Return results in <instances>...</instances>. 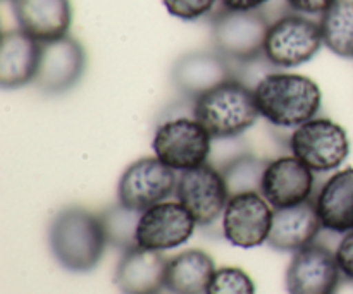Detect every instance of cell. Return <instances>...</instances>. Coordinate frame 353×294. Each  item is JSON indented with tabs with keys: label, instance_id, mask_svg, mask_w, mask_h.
I'll list each match as a JSON object with an SVG mask.
<instances>
[{
	"label": "cell",
	"instance_id": "cb8c5ba5",
	"mask_svg": "<svg viewBox=\"0 0 353 294\" xmlns=\"http://www.w3.org/2000/svg\"><path fill=\"white\" fill-rule=\"evenodd\" d=\"M140 216L141 212L128 209L121 203L103 210L100 213V219H102L103 231H105L107 243L121 251H128L131 248L138 246L137 229L138 222H140Z\"/></svg>",
	"mask_w": 353,
	"mask_h": 294
},
{
	"label": "cell",
	"instance_id": "4316f807",
	"mask_svg": "<svg viewBox=\"0 0 353 294\" xmlns=\"http://www.w3.org/2000/svg\"><path fill=\"white\" fill-rule=\"evenodd\" d=\"M334 258H336L341 275L353 279V231L341 234V240L334 248Z\"/></svg>",
	"mask_w": 353,
	"mask_h": 294
},
{
	"label": "cell",
	"instance_id": "f1b7e54d",
	"mask_svg": "<svg viewBox=\"0 0 353 294\" xmlns=\"http://www.w3.org/2000/svg\"><path fill=\"white\" fill-rule=\"evenodd\" d=\"M271 0H219V6L228 10H262Z\"/></svg>",
	"mask_w": 353,
	"mask_h": 294
},
{
	"label": "cell",
	"instance_id": "6da1fadb",
	"mask_svg": "<svg viewBox=\"0 0 353 294\" xmlns=\"http://www.w3.org/2000/svg\"><path fill=\"white\" fill-rule=\"evenodd\" d=\"M254 95L261 117L286 129H295L317 117L323 107V93L314 79L278 69L254 86Z\"/></svg>",
	"mask_w": 353,
	"mask_h": 294
},
{
	"label": "cell",
	"instance_id": "2e32d148",
	"mask_svg": "<svg viewBox=\"0 0 353 294\" xmlns=\"http://www.w3.org/2000/svg\"><path fill=\"white\" fill-rule=\"evenodd\" d=\"M19 30L40 43L69 34L72 24L71 0H10Z\"/></svg>",
	"mask_w": 353,
	"mask_h": 294
},
{
	"label": "cell",
	"instance_id": "5bb4252c",
	"mask_svg": "<svg viewBox=\"0 0 353 294\" xmlns=\"http://www.w3.org/2000/svg\"><path fill=\"white\" fill-rule=\"evenodd\" d=\"M316 172L295 155L269 160L262 178L261 195L274 210L288 209L312 200Z\"/></svg>",
	"mask_w": 353,
	"mask_h": 294
},
{
	"label": "cell",
	"instance_id": "44dd1931",
	"mask_svg": "<svg viewBox=\"0 0 353 294\" xmlns=\"http://www.w3.org/2000/svg\"><path fill=\"white\" fill-rule=\"evenodd\" d=\"M216 271L212 257L205 251H181L169 258L165 289L171 294H205Z\"/></svg>",
	"mask_w": 353,
	"mask_h": 294
},
{
	"label": "cell",
	"instance_id": "ffe728a7",
	"mask_svg": "<svg viewBox=\"0 0 353 294\" xmlns=\"http://www.w3.org/2000/svg\"><path fill=\"white\" fill-rule=\"evenodd\" d=\"M314 203L323 231L333 234L353 231V167L334 172L321 186Z\"/></svg>",
	"mask_w": 353,
	"mask_h": 294
},
{
	"label": "cell",
	"instance_id": "484cf974",
	"mask_svg": "<svg viewBox=\"0 0 353 294\" xmlns=\"http://www.w3.org/2000/svg\"><path fill=\"white\" fill-rule=\"evenodd\" d=\"M165 10L179 21H199L212 14L219 0H162Z\"/></svg>",
	"mask_w": 353,
	"mask_h": 294
},
{
	"label": "cell",
	"instance_id": "30bf717a",
	"mask_svg": "<svg viewBox=\"0 0 353 294\" xmlns=\"http://www.w3.org/2000/svg\"><path fill=\"white\" fill-rule=\"evenodd\" d=\"M274 209L261 193L230 196L221 217L224 240L236 248L250 250L268 243Z\"/></svg>",
	"mask_w": 353,
	"mask_h": 294
},
{
	"label": "cell",
	"instance_id": "e0dca14e",
	"mask_svg": "<svg viewBox=\"0 0 353 294\" xmlns=\"http://www.w3.org/2000/svg\"><path fill=\"white\" fill-rule=\"evenodd\" d=\"M323 231L316 203L312 200L288 209L274 210L268 244L281 253H295L316 243Z\"/></svg>",
	"mask_w": 353,
	"mask_h": 294
},
{
	"label": "cell",
	"instance_id": "9a60e30c",
	"mask_svg": "<svg viewBox=\"0 0 353 294\" xmlns=\"http://www.w3.org/2000/svg\"><path fill=\"white\" fill-rule=\"evenodd\" d=\"M233 78L234 64L216 50L188 52L174 62L171 72L176 90L193 102Z\"/></svg>",
	"mask_w": 353,
	"mask_h": 294
},
{
	"label": "cell",
	"instance_id": "d4e9b609",
	"mask_svg": "<svg viewBox=\"0 0 353 294\" xmlns=\"http://www.w3.org/2000/svg\"><path fill=\"white\" fill-rule=\"evenodd\" d=\"M205 294H255V284L243 269L221 267L214 272Z\"/></svg>",
	"mask_w": 353,
	"mask_h": 294
},
{
	"label": "cell",
	"instance_id": "5b68a950",
	"mask_svg": "<svg viewBox=\"0 0 353 294\" xmlns=\"http://www.w3.org/2000/svg\"><path fill=\"white\" fill-rule=\"evenodd\" d=\"M212 140L195 114L174 116L168 117L155 127L152 150L168 167L176 172H185L209 162Z\"/></svg>",
	"mask_w": 353,
	"mask_h": 294
},
{
	"label": "cell",
	"instance_id": "ac0fdd59",
	"mask_svg": "<svg viewBox=\"0 0 353 294\" xmlns=\"http://www.w3.org/2000/svg\"><path fill=\"white\" fill-rule=\"evenodd\" d=\"M168 262L161 251L134 246L123 251L114 282L123 294H161L165 289Z\"/></svg>",
	"mask_w": 353,
	"mask_h": 294
},
{
	"label": "cell",
	"instance_id": "7c38bea8",
	"mask_svg": "<svg viewBox=\"0 0 353 294\" xmlns=\"http://www.w3.org/2000/svg\"><path fill=\"white\" fill-rule=\"evenodd\" d=\"M86 69V52L71 34L41 43L40 65L34 86L47 95H59L74 88Z\"/></svg>",
	"mask_w": 353,
	"mask_h": 294
},
{
	"label": "cell",
	"instance_id": "7402d4cb",
	"mask_svg": "<svg viewBox=\"0 0 353 294\" xmlns=\"http://www.w3.org/2000/svg\"><path fill=\"white\" fill-rule=\"evenodd\" d=\"M324 47L341 59H353V0H336L319 17Z\"/></svg>",
	"mask_w": 353,
	"mask_h": 294
},
{
	"label": "cell",
	"instance_id": "7a4b0ae2",
	"mask_svg": "<svg viewBox=\"0 0 353 294\" xmlns=\"http://www.w3.org/2000/svg\"><path fill=\"white\" fill-rule=\"evenodd\" d=\"M48 243L57 264L78 274L93 271L109 244L100 216L81 207H69L54 217Z\"/></svg>",
	"mask_w": 353,
	"mask_h": 294
},
{
	"label": "cell",
	"instance_id": "277c9868",
	"mask_svg": "<svg viewBox=\"0 0 353 294\" xmlns=\"http://www.w3.org/2000/svg\"><path fill=\"white\" fill-rule=\"evenodd\" d=\"M269 26L271 21L264 9L228 10L221 7L210 21L214 50L234 65L259 61L264 57Z\"/></svg>",
	"mask_w": 353,
	"mask_h": 294
},
{
	"label": "cell",
	"instance_id": "8fae6325",
	"mask_svg": "<svg viewBox=\"0 0 353 294\" xmlns=\"http://www.w3.org/2000/svg\"><path fill=\"white\" fill-rule=\"evenodd\" d=\"M196 226L199 224L192 213L178 200H165L141 212L137 229V243L140 248L161 253L174 250L192 240Z\"/></svg>",
	"mask_w": 353,
	"mask_h": 294
},
{
	"label": "cell",
	"instance_id": "3957f363",
	"mask_svg": "<svg viewBox=\"0 0 353 294\" xmlns=\"http://www.w3.org/2000/svg\"><path fill=\"white\" fill-rule=\"evenodd\" d=\"M193 114L214 140H231L250 129L261 117L254 88L233 78L193 102Z\"/></svg>",
	"mask_w": 353,
	"mask_h": 294
},
{
	"label": "cell",
	"instance_id": "d6986e66",
	"mask_svg": "<svg viewBox=\"0 0 353 294\" xmlns=\"http://www.w3.org/2000/svg\"><path fill=\"white\" fill-rule=\"evenodd\" d=\"M41 43L23 30L3 31L0 43V86L21 88L34 81L40 65Z\"/></svg>",
	"mask_w": 353,
	"mask_h": 294
},
{
	"label": "cell",
	"instance_id": "9c48e42d",
	"mask_svg": "<svg viewBox=\"0 0 353 294\" xmlns=\"http://www.w3.org/2000/svg\"><path fill=\"white\" fill-rule=\"evenodd\" d=\"M176 200L188 210L202 227L216 224L223 217L230 200L223 172L212 164H203L196 169L179 172L176 186Z\"/></svg>",
	"mask_w": 353,
	"mask_h": 294
},
{
	"label": "cell",
	"instance_id": "4fadbf2b",
	"mask_svg": "<svg viewBox=\"0 0 353 294\" xmlns=\"http://www.w3.org/2000/svg\"><path fill=\"white\" fill-rule=\"evenodd\" d=\"M340 279L334 251L312 243L293 253L285 282L288 294H333Z\"/></svg>",
	"mask_w": 353,
	"mask_h": 294
},
{
	"label": "cell",
	"instance_id": "f546056e",
	"mask_svg": "<svg viewBox=\"0 0 353 294\" xmlns=\"http://www.w3.org/2000/svg\"><path fill=\"white\" fill-rule=\"evenodd\" d=\"M333 294H353V279L347 277V275H341Z\"/></svg>",
	"mask_w": 353,
	"mask_h": 294
},
{
	"label": "cell",
	"instance_id": "ba28073f",
	"mask_svg": "<svg viewBox=\"0 0 353 294\" xmlns=\"http://www.w3.org/2000/svg\"><path fill=\"white\" fill-rule=\"evenodd\" d=\"M178 172L168 167L157 157L138 158L124 169L117 185L121 205L137 212L165 202L178 186Z\"/></svg>",
	"mask_w": 353,
	"mask_h": 294
},
{
	"label": "cell",
	"instance_id": "83f0119b",
	"mask_svg": "<svg viewBox=\"0 0 353 294\" xmlns=\"http://www.w3.org/2000/svg\"><path fill=\"white\" fill-rule=\"evenodd\" d=\"M334 2L336 0H285L286 7L292 12H299L310 17H321Z\"/></svg>",
	"mask_w": 353,
	"mask_h": 294
},
{
	"label": "cell",
	"instance_id": "8992f818",
	"mask_svg": "<svg viewBox=\"0 0 353 294\" xmlns=\"http://www.w3.org/2000/svg\"><path fill=\"white\" fill-rule=\"evenodd\" d=\"M323 45L319 21L299 12H285L271 21L264 57L276 69H295L312 61Z\"/></svg>",
	"mask_w": 353,
	"mask_h": 294
},
{
	"label": "cell",
	"instance_id": "52a82bcc",
	"mask_svg": "<svg viewBox=\"0 0 353 294\" xmlns=\"http://www.w3.org/2000/svg\"><path fill=\"white\" fill-rule=\"evenodd\" d=\"M290 150L316 174L336 172L350 154V140L341 124L327 117H314L295 127Z\"/></svg>",
	"mask_w": 353,
	"mask_h": 294
},
{
	"label": "cell",
	"instance_id": "603a6c76",
	"mask_svg": "<svg viewBox=\"0 0 353 294\" xmlns=\"http://www.w3.org/2000/svg\"><path fill=\"white\" fill-rule=\"evenodd\" d=\"M268 164L269 160L259 158L252 154H241L230 158L219 169L226 181L230 196L250 191L261 193L262 178H264Z\"/></svg>",
	"mask_w": 353,
	"mask_h": 294
}]
</instances>
